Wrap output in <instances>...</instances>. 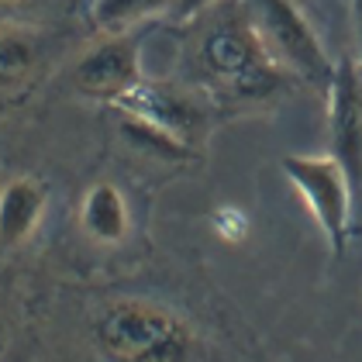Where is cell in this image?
Masks as SVG:
<instances>
[{
    "label": "cell",
    "mask_w": 362,
    "mask_h": 362,
    "mask_svg": "<svg viewBox=\"0 0 362 362\" xmlns=\"http://www.w3.org/2000/svg\"><path fill=\"white\" fill-rule=\"evenodd\" d=\"M187 25H194L190 62L214 97L238 107H259L290 86L293 76L269 56L249 0H218Z\"/></svg>",
    "instance_id": "1"
},
{
    "label": "cell",
    "mask_w": 362,
    "mask_h": 362,
    "mask_svg": "<svg viewBox=\"0 0 362 362\" xmlns=\"http://www.w3.org/2000/svg\"><path fill=\"white\" fill-rule=\"evenodd\" d=\"M93 341L107 362H194L197 334L173 307L121 297L93 314Z\"/></svg>",
    "instance_id": "2"
},
{
    "label": "cell",
    "mask_w": 362,
    "mask_h": 362,
    "mask_svg": "<svg viewBox=\"0 0 362 362\" xmlns=\"http://www.w3.org/2000/svg\"><path fill=\"white\" fill-rule=\"evenodd\" d=\"M249 11L269 56L293 80L328 93V83L334 76V59L321 45L317 31L307 21L304 11L297 7V0H249Z\"/></svg>",
    "instance_id": "3"
},
{
    "label": "cell",
    "mask_w": 362,
    "mask_h": 362,
    "mask_svg": "<svg viewBox=\"0 0 362 362\" xmlns=\"http://www.w3.org/2000/svg\"><path fill=\"white\" fill-rule=\"evenodd\" d=\"M114 111L152 124L156 132L183 141L194 152L204 148V141L211 135V124H214L211 107L204 100V90L173 83V80H152V76H145L141 83L132 86L114 104Z\"/></svg>",
    "instance_id": "4"
},
{
    "label": "cell",
    "mask_w": 362,
    "mask_h": 362,
    "mask_svg": "<svg viewBox=\"0 0 362 362\" xmlns=\"http://www.w3.org/2000/svg\"><path fill=\"white\" fill-rule=\"evenodd\" d=\"M279 169L304 197L307 211L317 218L332 255H341L349 245V224L356 207V194L349 187L345 169L332 156H283Z\"/></svg>",
    "instance_id": "5"
},
{
    "label": "cell",
    "mask_w": 362,
    "mask_h": 362,
    "mask_svg": "<svg viewBox=\"0 0 362 362\" xmlns=\"http://www.w3.org/2000/svg\"><path fill=\"white\" fill-rule=\"evenodd\" d=\"M328 156L345 169L349 187L362 204V66L345 56L334 62L328 83Z\"/></svg>",
    "instance_id": "6"
},
{
    "label": "cell",
    "mask_w": 362,
    "mask_h": 362,
    "mask_svg": "<svg viewBox=\"0 0 362 362\" xmlns=\"http://www.w3.org/2000/svg\"><path fill=\"white\" fill-rule=\"evenodd\" d=\"M141 80H145V73H141L139 31L104 35L73 66V86H76V93H83L86 100H100L107 107H114Z\"/></svg>",
    "instance_id": "7"
},
{
    "label": "cell",
    "mask_w": 362,
    "mask_h": 362,
    "mask_svg": "<svg viewBox=\"0 0 362 362\" xmlns=\"http://www.w3.org/2000/svg\"><path fill=\"white\" fill-rule=\"evenodd\" d=\"M49 187L35 176H14L0 187V245L18 249L25 245L45 214Z\"/></svg>",
    "instance_id": "8"
},
{
    "label": "cell",
    "mask_w": 362,
    "mask_h": 362,
    "mask_svg": "<svg viewBox=\"0 0 362 362\" xmlns=\"http://www.w3.org/2000/svg\"><path fill=\"white\" fill-rule=\"evenodd\" d=\"M80 228L100 245H121L132 231V214H128L124 194L107 180L93 183L80 200Z\"/></svg>",
    "instance_id": "9"
},
{
    "label": "cell",
    "mask_w": 362,
    "mask_h": 362,
    "mask_svg": "<svg viewBox=\"0 0 362 362\" xmlns=\"http://www.w3.org/2000/svg\"><path fill=\"white\" fill-rule=\"evenodd\" d=\"M42 56L38 31L21 25H0V90H14L31 76Z\"/></svg>",
    "instance_id": "10"
},
{
    "label": "cell",
    "mask_w": 362,
    "mask_h": 362,
    "mask_svg": "<svg viewBox=\"0 0 362 362\" xmlns=\"http://www.w3.org/2000/svg\"><path fill=\"white\" fill-rule=\"evenodd\" d=\"M173 7L176 0H90V21L104 35H121L159 14H173Z\"/></svg>",
    "instance_id": "11"
},
{
    "label": "cell",
    "mask_w": 362,
    "mask_h": 362,
    "mask_svg": "<svg viewBox=\"0 0 362 362\" xmlns=\"http://www.w3.org/2000/svg\"><path fill=\"white\" fill-rule=\"evenodd\" d=\"M121 135L132 141L135 148L148 152V156H156V159H166V163H194V159H200V152L187 148L183 141L169 139V135H163V132H156L152 124L135 121V117H128V114H121Z\"/></svg>",
    "instance_id": "12"
},
{
    "label": "cell",
    "mask_w": 362,
    "mask_h": 362,
    "mask_svg": "<svg viewBox=\"0 0 362 362\" xmlns=\"http://www.w3.org/2000/svg\"><path fill=\"white\" fill-rule=\"evenodd\" d=\"M214 228H218V235L228 238V242H238L242 235H245V218H242V211H235V207H221L218 214H214Z\"/></svg>",
    "instance_id": "13"
},
{
    "label": "cell",
    "mask_w": 362,
    "mask_h": 362,
    "mask_svg": "<svg viewBox=\"0 0 362 362\" xmlns=\"http://www.w3.org/2000/svg\"><path fill=\"white\" fill-rule=\"evenodd\" d=\"M218 0H176V7H173V18L180 21V25H187V21H194L197 14H204L207 7H214Z\"/></svg>",
    "instance_id": "14"
},
{
    "label": "cell",
    "mask_w": 362,
    "mask_h": 362,
    "mask_svg": "<svg viewBox=\"0 0 362 362\" xmlns=\"http://www.w3.org/2000/svg\"><path fill=\"white\" fill-rule=\"evenodd\" d=\"M352 4V31H356V59L362 66V0H349Z\"/></svg>",
    "instance_id": "15"
},
{
    "label": "cell",
    "mask_w": 362,
    "mask_h": 362,
    "mask_svg": "<svg viewBox=\"0 0 362 362\" xmlns=\"http://www.w3.org/2000/svg\"><path fill=\"white\" fill-rule=\"evenodd\" d=\"M18 4H25V0H0V7H18Z\"/></svg>",
    "instance_id": "16"
}]
</instances>
